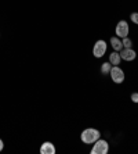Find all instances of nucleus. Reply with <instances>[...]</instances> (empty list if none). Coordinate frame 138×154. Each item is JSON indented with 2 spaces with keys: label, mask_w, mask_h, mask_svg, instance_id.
<instances>
[{
  "label": "nucleus",
  "mask_w": 138,
  "mask_h": 154,
  "mask_svg": "<svg viewBox=\"0 0 138 154\" xmlns=\"http://www.w3.org/2000/svg\"><path fill=\"white\" fill-rule=\"evenodd\" d=\"M81 142L86 144H92L94 142H97V140L101 137V133L97 131V129L94 128H87L84 129L83 132H81Z\"/></svg>",
  "instance_id": "obj_1"
},
{
  "label": "nucleus",
  "mask_w": 138,
  "mask_h": 154,
  "mask_svg": "<svg viewBox=\"0 0 138 154\" xmlns=\"http://www.w3.org/2000/svg\"><path fill=\"white\" fill-rule=\"evenodd\" d=\"M55 147H54L53 143H50V142H46V143H43L42 147H40V153L42 154H55Z\"/></svg>",
  "instance_id": "obj_7"
},
{
  "label": "nucleus",
  "mask_w": 138,
  "mask_h": 154,
  "mask_svg": "<svg viewBox=\"0 0 138 154\" xmlns=\"http://www.w3.org/2000/svg\"><path fill=\"white\" fill-rule=\"evenodd\" d=\"M112 67H113V65L110 64L109 61H108V63H104L102 67H101V72H102L104 75H105V74H109V72H110V68H112Z\"/></svg>",
  "instance_id": "obj_10"
},
{
  "label": "nucleus",
  "mask_w": 138,
  "mask_h": 154,
  "mask_svg": "<svg viewBox=\"0 0 138 154\" xmlns=\"http://www.w3.org/2000/svg\"><path fill=\"white\" fill-rule=\"evenodd\" d=\"M106 51V43L104 40H97L95 45H94V49H92V54H94V57L99 58L102 57Z\"/></svg>",
  "instance_id": "obj_4"
},
{
  "label": "nucleus",
  "mask_w": 138,
  "mask_h": 154,
  "mask_svg": "<svg viewBox=\"0 0 138 154\" xmlns=\"http://www.w3.org/2000/svg\"><path fill=\"white\" fill-rule=\"evenodd\" d=\"M3 147H4V144H3V140L0 139V151L3 150Z\"/></svg>",
  "instance_id": "obj_14"
},
{
  "label": "nucleus",
  "mask_w": 138,
  "mask_h": 154,
  "mask_svg": "<svg viewBox=\"0 0 138 154\" xmlns=\"http://www.w3.org/2000/svg\"><path fill=\"white\" fill-rule=\"evenodd\" d=\"M122 45H123V49H131L133 42H131V39H128L127 36H126V38H123V40H122Z\"/></svg>",
  "instance_id": "obj_11"
},
{
  "label": "nucleus",
  "mask_w": 138,
  "mask_h": 154,
  "mask_svg": "<svg viewBox=\"0 0 138 154\" xmlns=\"http://www.w3.org/2000/svg\"><path fill=\"white\" fill-rule=\"evenodd\" d=\"M109 151V146L108 142L104 139H98L97 142H94V146L91 149V154H106Z\"/></svg>",
  "instance_id": "obj_2"
},
{
  "label": "nucleus",
  "mask_w": 138,
  "mask_h": 154,
  "mask_svg": "<svg viewBox=\"0 0 138 154\" xmlns=\"http://www.w3.org/2000/svg\"><path fill=\"white\" fill-rule=\"evenodd\" d=\"M116 35L117 38H126L128 35V24L126 21H119L116 25Z\"/></svg>",
  "instance_id": "obj_5"
},
{
  "label": "nucleus",
  "mask_w": 138,
  "mask_h": 154,
  "mask_svg": "<svg viewBox=\"0 0 138 154\" xmlns=\"http://www.w3.org/2000/svg\"><path fill=\"white\" fill-rule=\"evenodd\" d=\"M110 45H112V47H113L115 51H120L122 49H123L122 40L119 39V38H112V39H110Z\"/></svg>",
  "instance_id": "obj_9"
},
{
  "label": "nucleus",
  "mask_w": 138,
  "mask_h": 154,
  "mask_svg": "<svg viewBox=\"0 0 138 154\" xmlns=\"http://www.w3.org/2000/svg\"><path fill=\"white\" fill-rule=\"evenodd\" d=\"M120 57H122V60H124V61H133L137 57V53H135L133 49H122Z\"/></svg>",
  "instance_id": "obj_6"
},
{
  "label": "nucleus",
  "mask_w": 138,
  "mask_h": 154,
  "mask_svg": "<svg viewBox=\"0 0 138 154\" xmlns=\"http://www.w3.org/2000/svg\"><path fill=\"white\" fill-rule=\"evenodd\" d=\"M122 61V57H120V53H117V51H112L109 56V63L112 65H119Z\"/></svg>",
  "instance_id": "obj_8"
},
{
  "label": "nucleus",
  "mask_w": 138,
  "mask_h": 154,
  "mask_svg": "<svg viewBox=\"0 0 138 154\" xmlns=\"http://www.w3.org/2000/svg\"><path fill=\"white\" fill-rule=\"evenodd\" d=\"M110 78L115 83H122L124 81V72L122 68H119L117 65H113L112 68H110Z\"/></svg>",
  "instance_id": "obj_3"
},
{
  "label": "nucleus",
  "mask_w": 138,
  "mask_h": 154,
  "mask_svg": "<svg viewBox=\"0 0 138 154\" xmlns=\"http://www.w3.org/2000/svg\"><path fill=\"white\" fill-rule=\"evenodd\" d=\"M130 18H131V21L134 22V24H137L138 25V13H133V14L130 15Z\"/></svg>",
  "instance_id": "obj_12"
},
{
  "label": "nucleus",
  "mask_w": 138,
  "mask_h": 154,
  "mask_svg": "<svg viewBox=\"0 0 138 154\" xmlns=\"http://www.w3.org/2000/svg\"><path fill=\"white\" fill-rule=\"evenodd\" d=\"M131 100L134 101V103H138V93H133V94H131Z\"/></svg>",
  "instance_id": "obj_13"
}]
</instances>
